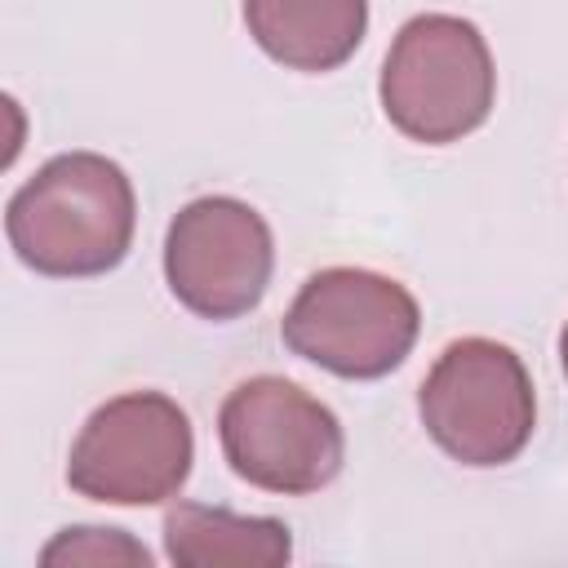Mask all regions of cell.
Instances as JSON below:
<instances>
[{"label": "cell", "instance_id": "6da1fadb", "mask_svg": "<svg viewBox=\"0 0 568 568\" xmlns=\"http://www.w3.org/2000/svg\"><path fill=\"white\" fill-rule=\"evenodd\" d=\"M138 195L129 173L98 151L44 160L9 200L4 235L22 266L49 280L106 275L129 257Z\"/></svg>", "mask_w": 568, "mask_h": 568}, {"label": "cell", "instance_id": "7a4b0ae2", "mask_svg": "<svg viewBox=\"0 0 568 568\" xmlns=\"http://www.w3.org/2000/svg\"><path fill=\"white\" fill-rule=\"evenodd\" d=\"M377 98L408 142H462L488 120L497 98V67L484 31L457 13L408 18L386 49Z\"/></svg>", "mask_w": 568, "mask_h": 568}, {"label": "cell", "instance_id": "3957f363", "mask_svg": "<svg viewBox=\"0 0 568 568\" xmlns=\"http://www.w3.org/2000/svg\"><path fill=\"white\" fill-rule=\"evenodd\" d=\"M422 328L417 297L368 266L315 271L280 320L284 346L346 382H377L395 373Z\"/></svg>", "mask_w": 568, "mask_h": 568}, {"label": "cell", "instance_id": "277c9868", "mask_svg": "<svg viewBox=\"0 0 568 568\" xmlns=\"http://www.w3.org/2000/svg\"><path fill=\"white\" fill-rule=\"evenodd\" d=\"M426 435L462 466L515 462L537 426V395L524 359L493 337L448 342L417 390Z\"/></svg>", "mask_w": 568, "mask_h": 568}, {"label": "cell", "instance_id": "5b68a950", "mask_svg": "<svg viewBox=\"0 0 568 568\" xmlns=\"http://www.w3.org/2000/svg\"><path fill=\"white\" fill-rule=\"evenodd\" d=\"M217 439L244 484L280 497H311L328 488L346 462L337 413L275 373H257L222 399Z\"/></svg>", "mask_w": 568, "mask_h": 568}, {"label": "cell", "instance_id": "8992f818", "mask_svg": "<svg viewBox=\"0 0 568 568\" xmlns=\"http://www.w3.org/2000/svg\"><path fill=\"white\" fill-rule=\"evenodd\" d=\"M195 462L191 417L164 390H124L98 404L71 453V493L102 506H160L182 493Z\"/></svg>", "mask_w": 568, "mask_h": 568}, {"label": "cell", "instance_id": "52a82bcc", "mask_svg": "<svg viewBox=\"0 0 568 568\" xmlns=\"http://www.w3.org/2000/svg\"><path fill=\"white\" fill-rule=\"evenodd\" d=\"M271 271L275 240L248 200L200 195L173 213L164 235V280L191 315L213 324L248 315L266 297Z\"/></svg>", "mask_w": 568, "mask_h": 568}, {"label": "cell", "instance_id": "ba28073f", "mask_svg": "<svg viewBox=\"0 0 568 568\" xmlns=\"http://www.w3.org/2000/svg\"><path fill=\"white\" fill-rule=\"evenodd\" d=\"M253 44L288 71H337L368 31V0H244Z\"/></svg>", "mask_w": 568, "mask_h": 568}, {"label": "cell", "instance_id": "9c48e42d", "mask_svg": "<svg viewBox=\"0 0 568 568\" xmlns=\"http://www.w3.org/2000/svg\"><path fill=\"white\" fill-rule=\"evenodd\" d=\"M164 555L178 568H280L293 559V537L271 515L178 501L164 515Z\"/></svg>", "mask_w": 568, "mask_h": 568}, {"label": "cell", "instance_id": "30bf717a", "mask_svg": "<svg viewBox=\"0 0 568 568\" xmlns=\"http://www.w3.org/2000/svg\"><path fill=\"white\" fill-rule=\"evenodd\" d=\"M40 564L53 568V564H151V550L142 541H133L124 528H62L44 550H40Z\"/></svg>", "mask_w": 568, "mask_h": 568}, {"label": "cell", "instance_id": "8fae6325", "mask_svg": "<svg viewBox=\"0 0 568 568\" xmlns=\"http://www.w3.org/2000/svg\"><path fill=\"white\" fill-rule=\"evenodd\" d=\"M559 359H564V377H568V324H564V333H559Z\"/></svg>", "mask_w": 568, "mask_h": 568}]
</instances>
